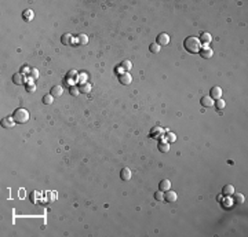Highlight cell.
Instances as JSON below:
<instances>
[{"label":"cell","instance_id":"cell-13","mask_svg":"<svg viewBox=\"0 0 248 237\" xmlns=\"http://www.w3.org/2000/svg\"><path fill=\"white\" fill-rule=\"evenodd\" d=\"M158 188H160L161 192H167V190L171 189V182L168 179H163V181H160V183H158Z\"/></svg>","mask_w":248,"mask_h":237},{"label":"cell","instance_id":"cell-23","mask_svg":"<svg viewBox=\"0 0 248 237\" xmlns=\"http://www.w3.org/2000/svg\"><path fill=\"white\" fill-rule=\"evenodd\" d=\"M53 101H54V96L51 95V94H47V95L43 96V103H44V105H51Z\"/></svg>","mask_w":248,"mask_h":237},{"label":"cell","instance_id":"cell-22","mask_svg":"<svg viewBox=\"0 0 248 237\" xmlns=\"http://www.w3.org/2000/svg\"><path fill=\"white\" fill-rule=\"evenodd\" d=\"M69 93H70V95L72 96H77L79 94H80V88H79V86H70Z\"/></svg>","mask_w":248,"mask_h":237},{"label":"cell","instance_id":"cell-33","mask_svg":"<svg viewBox=\"0 0 248 237\" xmlns=\"http://www.w3.org/2000/svg\"><path fill=\"white\" fill-rule=\"evenodd\" d=\"M26 72H30V69L28 66H22L21 68V73H26Z\"/></svg>","mask_w":248,"mask_h":237},{"label":"cell","instance_id":"cell-20","mask_svg":"<svg viewBox=\"0 0 248 237\" xmlns=\"http://www.w3.org/2000/svg\"><path fill=\"white\" fill-rule=\"evenodd\" d=\"M214 106H215L218 110H222V109H225V106H226V103H225L223 99H216V102H214Z\"/></svg>","mask_w":248,"mask_h":237},{"label":"cell","instance_id":"cell-26","mask_svg":"<svg viewBox=\"0 0 248 237\" xmlns=\"http://www.w3.org/2000/svg\"><path fill=\"white\" fill-rule=\"evenodd\" d=\"M28 75H29V77L32 79V80H37V77H39V70L35 69V68H32V69H30V72L28 73Z\"/></svg>","mask_w":248,"mask_h":237},{"label":"cell","instance_id":"cell-4","mask_svg":"<svg viewBox=\"0 0 248 237\" xmlns=\"http://www.w3.org/2000/svg\"><path fill=\"white\" fill-rule=\"evenodd\" d=\"M222 88L219 87V86H214V87L211 88V91H209V96H211L214 101H216V99H221L222 98Z\"/></svg>","mask_w":248,"mask_h":237},{"label":"cell","instance_id":"cell-15","mask_svg":"<svg viewBox=\"0 0 248 237\" xmlns=\"http://www.w3.org/2000/svg\"><path fill=\"white\" fill-rule=\"evenodd\" d=\"M63 94V88L62 86H54L51 88V95L53 96H61Z\"/></svg>","mask_w":248,"mask_h":237},{"label":"cell","instance_id":"cell-19","mask_svg":"<svg viewBox=\"0 0 248 237\" xmlns=\"http://www.w3.org/2000/svg\"><path fill=\"white\" fill-rule=\"evenodd\" d=\"M233 198H234V203H236V204H239V205H241L243 203H244V200H245L244 196H243L241 193H234Z\"/></svg>","mask_w":248,"mask_h":237},{"label":"cell","instance_id":"cell-16","mask_svg":"<svg viewBox=\"0 0 248 237\" xmlns=\"http://www.w3.org/2000/svg\"><path fill=\"white\" fill-rule=\"evenodd\" d=\"M72 40H73V37H72V35H69V33H63L62 37H61V43H62L63 46H69L72 43Z\"/></svg>","mask_w":248,"mask_h":237},{"label":"cell","instance_id":"cell-25","mask_svg":"<svg viewBox=\"0 0 248 237\" xmlns=\"http://www.w3.org/2000/svg\"><path fill=\"white\" fill-rule=\"evenodd\" d=\"M165 138H167V142L168 144H174V142L176 141V135L174 134V132H167V135H165Z\"/></svg>","mask_w":248,"mask_h":237},{"label":"cell","instance_id":"cell-17","mask_svg":"<svg viewBox=\"0 0 248 237\" xmlns=\"http://www.w3.org/2000/svg\"><path fill=\"white\" fill-rule=\"evenodd\" d=\"M79 88H80V93L88 94L91 91V88H93V86H91L90 83H81L80 86H79Z\"/></svg>","mask_w":248,"mask_h":237},{"label":"cell","instance_id":"cell-5","mask_svg":"<svg viewBox=\"0 0 248 237\" xmlns=\"http://www.w3.org/2000/svg\"><path fill=\"white\" fill-rule=\"evenodd\" d=\"M156 43H157L160 47H161V46H167L168 43H170V36H168L167 33H160V35H157V37H156Z\"/></svg>","mask_w":248,"mask_h":237},{"label":"cell","instance_id":"cell-27","mask_svg":"<svg viewBox=\"0 0 248 237\" xmlns=\"http://www.w3.org/2000/svg\"><path fill=\"white\" fill-rule=\"evenodd\" d=\"M39 197H40V193L39 192H32V193H30V201H32L33 204H36L37 200H39Z\"/></svg>","mask_w":248,"mask_h":237},{"label":"cell","instance_id":"cell-21","mask_svg":"<svg viewBox=\"0 0 248 237\" xmlns=\"http://www.w3.org/2000/svg\"><path fill=\"white\" fill-rule=\"evenodd\" d=\"M149 51L153 52V54H157V52H160V46L157 44V43H152V44L149 46Z\"/></svg>","mask_w":248,"mask_h":237},{"label":"cell","instance_id":"cell-24","mask_svg":"<svg viewBox=\"0 0 248 237\" xmlns=\"http://www.w3.org/2000/svg\"><path fill=\"white\" fill-rule=\"evenodd\" d=\"M77 40L81 46H86L87 43H88V37H87V35H84V33H80V35H79Z\"/></svg>","mask_w":248,"mask_h":237},{"label":"cell","instance_id":"cell-7","mask_svg":"<svg viewBox=\"0 0 248 237\" xmlns=\"http://www.w3.org/2000/svg\"><path fill=\"white\" fill-rule=\"evenodd\" d=\"M200 103H201V106H203V108H212V106H214V99H212L209 95L203 96V98H201V101H200Z\"/></svg>","mask_w":248,"mask_h":237},{"label":"cell","instance_id":"cell-12","mask_svg":"<svg viewBox=\"0 0 248 237\" xmlns=\"http://www.w3.org/2000/svg\"><path fill=\"white\" fill-rule=\"evenodd\" d=\"M222 193H223V196H226V197L233 196V195H234V186H233V185H226V186H223Z\"/></svg>","mask_w":248,"mask_h":237},{"label":"cell","instance_id":"cell-10","mask_svg":"<svg viewBox=\"0 0 248 237\" xmlns=\"http://www.w3.org/2000/svg\"><path fill=\"white\" fill-rule=\"evenodd\" d=\"M131 177H132L131 170H130V168H127V167L123 168L121 172H120V178H121L123 181H130V179H131Z\"/></svg>","mask_w":248,"mask_h":237},{"label":"cell","instance_id":"cell-9","mask_svg":"<svg viewBox=\"0 0 248 237\" xmlns=\"http://www.w3.org/2000/svg\"><path fill=\"white\" fill-rule=\"evenodd\" d=\"M12 81H14L15 86H22V84H25V77L22 73H15L14 76H12Z\"/></svg>","mask_w":248,"mask_h":237},{"label":"cell","instance_id":"cell-8","mask_svg":"<svg viewBox=\"0 0 248 237\" xmlns=\"http://www.w3.org/2000/svg\"><path fill=\"white\" fill-rule=\"evenodd\" d=\"M176 198H178V196H176V193L172 192V190H167V192L164 193V200L168 201V203H174V201H176Z\"/></svg>","mask_w":248,"mask_h":237},{"label":"cell","instance_id":"cell-1","mask_svg":"<svg viewBox=\"0 0 248 237\" xmlns=\"http://www.w3.org/2000/svg\"><path fill=\"white\" fill-rule=\"evenodd\" d=\"M183 47L190 54H197V52L201 51V43L197 37L190 36V37H186L185 42H183Z\"/></svg>","mask_w":248,"mask_h":237},{"label":"cell","instance_id":"cell-14","mask_svg":"<svg viewBox=\"0 0 248 237\" xmlns=\"http://www.w3.org/2000/svg\"><path fill=\"white\" fill-rule=\"evenodd\" d=\"M201 57L206 58V59H209V58H212V55H214V51H212L211 48L206 47V48H201V51H200Z\"/></svg>","mask_w":248,"mask_h":237},{"label":"cell","instance_id":"cell-2","mask_svg":"<svg viewBox=\"0 0 248 237\" xmlns=\"http://www.w3.org/2000/svg\"><path fill=\"white\" fill-rule=\"evenodd\" d=\"M12 117H14L15 123L25 124L28 120H29V112H28L26 109H24V108H18V109H15V110H14Z\"/></svg>","mask_w":248,"mask_h":237},{"label":"cell","instance_id":"cell-11","mask_svg":"<svg viewBox=\"0 0 248 237\" xmlns=\"http://www.w3.org/2000/svg\"><path fill=\"white\" fill-rule=\"evenodd\" d=\"M199 40H200L201 44H206V46H207V44H209V43L212 42V36L209 35V33L203 32V33H201V36H200V39H199Z\"/></svg>","mask_w":248,"mask_h":237},{"label":"cell","instance_id":"cell-29","mask_svg":"<svg viewBox=\"0 0 248 237\" xmlns=\"http://www.w3.org/2000/svg\"><path fill=\"white\" fill-rule=\"evenodd\" d=\"M24 18L26 19V21H32V18H33V11L32 10H26V11H24Z\"/></svg>","mask_w":248,"mask_h":237},{"label":"cell","instance_id":"cell-3","mask_svg":"<svg viewBox=\"0 0 248 237\" xmlns=\"http://www.w3.org/2000/svg\"><path fill=\"white\" fill-rule=\"evenodd\" d=\"M119 81H120V84H123V86H130L132 81V76L130 75L128 72H123L119 75Z\"/></svg>","mask_w":248,"mask_h":237},{"label":"cell","instance_id":"cell-18","mask_svg":"<svg viewBox=\"0 0 248 237\" xmlns=\"http://www.w3.org/2000/svg\"><path fill=\"white\" fill-rule=\"evenodd\" d=\"M158 150L161 153H168L170 152V144L168 142H158Z\"/></svg>","mask_w":248,"mask_h":237},{"label":"cell","instance_id":"cell-31","mask_svg":"<svg viewBox=\"0 0 248 237\" xmlns=\"http://www.w3.org/2000/svg\"><path fill=\"white\" fill-rule=\"evenodd\" d=\"M26 90L29 91V93H33V91L36 90V86L33 83H29V84H26Z\"/></svg>","mask_w":248,"mask_h":237},{"label":"cell","instance_id":"cell-32","mask_svg":"<svg viewBox=\"0 0 248 237\" xmlns=\"http://www.w3.org/2000/svg\"><path fill=\"white\" fill-rule=\"evenodd\" d=\"M76 77H77V72L76 70H70L68 73V79H76Z\"/></svg>","mask_w":248,"mask_h":237},{"label":"cell","instance_id":"cell-6","mask_svg":"<svg viewBox=\"0 0 248 237\" xmlns=\"http://www.w3.org/2000/svg\"><path fill=\"white\" fill-rule=\"evenodd\" d=\"M2 127L3 128H11V127H14V124H15V120H14V117H4L3 120H2Z\"/></svg>","mask_w":248,"mask_h":237},{"label":"cell","instance_id":"cell-28","mask_svg":"<svg viewBox=\"0 0 248 237\" xmlns=\"http://www.w3.org/2000/svg\"><path fill=\"white\" fill-rule=\"evenodd\" d=\"M121 68L123 69H126V70H130L132 68V63H131V61H128V59H124L121 62Z\"/></svg>","mask_w":248,"mask_h":237},{"label":"cell","instance_id":"cell-30","mask_svg":"<svg viewBox=\"0 0 248 237\" xmlns=\"http://www.w3.org/2000/svg\"><path fill=\"white\" fill-rule=\"evenodd\" d=\"M155 198H156L157 201H163V200H164V193H163L161 190L156 192V193H155Z\"/></svg>","mask_w":248,"mask_h":237}]
</instances>
